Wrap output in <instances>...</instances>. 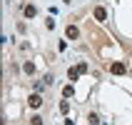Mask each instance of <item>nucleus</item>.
<instances>
[{
  "mask_svg": "<svg viewBox=\"0 0 132 125\" xmlns=\"http://www.w3.org/2000/svg\"><path fill=\"white\" fill-rule=\"evenodd\" d=\"M127 68L122 65V63H110V73H115V75H122Z\"/></svg>",
  "mask_w": 132,
  "mask_h": 125,
  "instance_id": "nucleus-1",
  "label": "nucleus"
},
{
  "mask_svg": "<svg viewBox=\"0 0 132 125\" xmlns=\"http://www.w3.org/2000/svg\"><path fill=\"white\" fill-rule=\"evenodd\" d=\"M28 103H30V108H40V105H43V98L37 95V93H32V95H30V100H28Z\"/></svg>",
  "mask_w": 132,
  "mask_h": 125,
  "instance_id": "nucleus-2",
  "label": "nucleus"
},
{
  "mask_svg": "<svg viewBox=\"0 0 132 125\" xmlns=\"http://www.w3.org/2000/svg\"><path fill=\"white\" fill-rule=\"evenodd\" d=\"M65 35H67V38H70V40H75V38L80 35V30L75 28V25H67V30H65Z\"/></svg>",
  "mask_w": 132,
  "mask_h": 125,
  "instance_id": "nucleus-3",
  "label": "nucleus"
},
{
  "mask_svg": "<svg viewBox=\"0 0 132 125\" xmlns=\"http://www.w3.org/2000/svg\"><path fill=\"white\" fill-rule=\"evenodd\" d=\"M107 13H105V8H95V20H105Z\"/></svg>",
  "mask_w": 132,
  "mask_h": 125,
  "instance_id": "nucleus-4",
  "label": "nucleus"
},
{
  "mask_svg": "<svg viewBox=\"0 0 132 125\" xmlns=\"http://www.w3.org/2000/svg\"><path fill=\"white\" fill-rule=\"evenodd\" d=\"M35 15H37L35 5H25V18H35Z\"/></svg>",
  "mask_w": 132,
  "mask_h": 125,
  "instance_id": "nucleus-5",
  "label": "nucleus"
},
{
  "mask_svg": "<svg viewBox=\"0 0 132 125\" xmlns=\"http://www.w3.org/2000/svg\"><path fill=\"white\" fill-rule=\"evenodd\" d=\"M67 78H70V80H77V78H80V70H77V68H75V70H72V68H70V70H67Z\"/></svg>",
  "mask_w": 132,
  "mask_h": 125,
  "instance_id": "nucleus-6",
  "label": "nucleus"
},
{
  "mask_svg": "<svg viewBox=\"0 0 132 125\" xmlns=\"http://www.w3.org/2000/svg\"><path fill=\"white\" fill-rule=\"evenodd\" d=\"M22 70H25L28 75H32V73H35V65H32V63H25V65H22Z\"/></svg>",
  "mask_w": 132,
  "mask_h": 125,
  "instance_id": "nucleus-7",
  "label": "nucleus"
},
{
  "mask_svg": "<svg viewBox=\"0 0 132 125\" xmlns=\"http://www.w3.org/2000/svg\"><path fill=\"white\" fill-rule=\"evenodd\" d=\"M70 110V103H67V100H62V103H60V113H67Z\"/></svg>",
  "mask_w": 132,
  "mask_h": 125,
  "instance_id": "nucleus-8",
  "label": "nucleus"
},
{
  "mask_svg": "<svg viewBox=\"0 0 132 125\" xmlns=\"http://www.w3.org/2000/svg\"><path fill=\"white\" fill-rule=\"evenodd\" d=\"M62 95H65V98H70V95H72V85H65V90H62Z\"/></svg>",
  "mask_w": 132,
  "mask_h": 125,
  "instance_id": "nucleus-9",
  "label": "nucleus"
},
{
  "mask_svg": "<svg viewBox=\"0 0 132 125\" xmlns=\"http://www.w3.org/2000/svg\"><path fill=\"white\" fill-rule=\"evenodd\" d=\"M77 70H80V75L87 73V63H80V65H77Z\"/></svg>",
  "mask_w": 132,
  "mask_h": 125,
  "instance_id": "nucleus-10",
  "label": "nucleus"
},
{
  "mask_svg": "<svg viewBox=\"0 0 132 125\" xmlns=\"http://www.w3.org/2000/svg\"><path fill=\"white\" fill-rule=\"evenodd\" d=\"M30 123H32V125H43V118H40V115H35V118L30 120Z\"/></svg>",
  "mask_w": 132,
  "mask_h": 125,
  "instance_id": "nucleus-11",
  "label": "nucleus"
},
{
  "mask_svg": "<svg viewBox=\"0 0 132 125\" xmlns=\"http://www.w3.org/2000/svg\"><path fill=\"white\" fill-rule=\"evenodd\" d=\"M65 3H72V0H65Z\"/></svg>",
  "mask_w": 132,
  "mask_h": 125,
  "instance_id": "nucleus-12",
  "label": "nucleus"
}]
</instances>
